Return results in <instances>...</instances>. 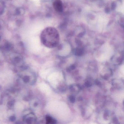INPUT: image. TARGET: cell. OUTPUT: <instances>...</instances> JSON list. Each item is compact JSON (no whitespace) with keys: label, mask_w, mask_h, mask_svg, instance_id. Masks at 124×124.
<instances>
[{"label":"cell","mask_w":124,"mask_h":124,"mask_svg":"<svg viewBox=\"0 0 124 124\" xmlns=\"http://www.w3.org/2000/svg\"><path fill=\"white\" fill-rule=\"evenodd\" d=\"M40 37L42 43L48 47H55L59 42V34L54 27H48L45 29L41 33Z\"/></svg>","instance_id":"6da1fadb"},{"label":"cell","mask_w":124,"mask_h":124,"mask_svg":"<svg viewBox=\"0 0 124 124\" xmlns=\"http://www.w3.org/2000/svg\"><path fill=\"white\" fill-rule=\"evenodd\" d=\"M53 5L56 11L59 13L63 11V4L61 0H55L53 3Z\"/></svg>","instance_id":"7a4b0ae2"},{"label":"cell","mask_w":124,"mask_h":124,"mask_svg":"<svg viewBox=\"0 0 124 124\" xmlns=\"http://www.w3.org/2000/svg\"><path fill=\"white\" fill-rule=\"evenodd\" d=\"M47 121L48 122V123H52V124H53V123H55V120H54V119H53V118L49 116L47 117Z\"/></svg>","instance_id":"3957f363"}]
</instances>
